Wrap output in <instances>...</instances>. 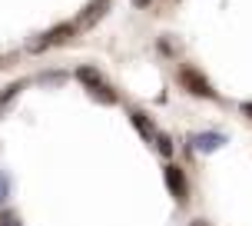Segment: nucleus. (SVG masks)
Returning <instances> with one entry per match:
<instances>
[{"label":"nucleus","instance_id":"f257e3e1","mask_svg":"<svg viewBox=\"0 0 252 226\" xmlns=\"http://www.w3.org/2000/svg\"><path fill=\"white\" fill-rule=\"evenodd\" d=\"M179 83H183L189 93H196V97H216V90L209 87V80H206L199 70H192V67H183V70H179Z\"/></svg>","mask_w":252,"mask_h":226},{"label":"nucleus","instance_id":"f03ea898","mask_svg":"<svg viewBox=\"0 0 252 226\" xmlns=\"http://www.w3.org/2000/svg\"><path fill=\"white\" fill-rule=\"evenodd\" d=\"M163 176H166V187H169V193H173V196L183 203V200H186V193H189V189H186V176H183V170H179L176 163H169V166L163 170Z\"/></svg>","mask_w":252,"mask_h":226},{"label":"nucleus","instance_id":"7ed1b4c3","mask_svg":"<svg viewBox=\"0 0 252 226\" xmlns=\"http://www.w3.org/2000/svg\"><path fill=\"white\" fill-rule=\"evenodd\" d=\"M106 10H110V0H90L76 24H80V27H93L96 20H103V13H106Z\"/></svg>","mask_w":252,"mask_h":226},{"label":"nucleus","instance_id":"20e7f679","mask_svg":"<svg viewBox=\"0 0 252 226\" xmlns=\"http://www.w3.org/2000/svg\"><path fill=\"white\" fill-rule=\"evenodd\" d=\"M189 143H192V150H199V153H216L226 143V137H222V133H196Z\"/></svg>","mask_w":252,"mask_h":226},{"label":"nucleus","instance_id":"39448f33","mask_svg":"<svg viewBox=\"0 0 252 226\" xmlns=\"http://www.w3.org/2000/svg\"><path fill=\"white\" fill-rule=\"evenodd\" d=\"M129 116H133V126H136L139 133H143V140H156V137H159V133H156V126H153L150 120H146V113L133 110V113H129Z\"/></svg>","mask_w":252,"mask_h":226},{"label":"nucleus","instance_id":"423d86ee","mask_svg":"<svg viewBox=\"0 0 252 226\" xmlns=\"http://www.w3.org/2000/svg\"><path fill=\"white\" fill-rule=\"evenodd\" d=\"M76 76H80V80H83V83H87L90 90H93V87H100V83H103V80H100V74H96L93 67H80V70H76Z\"/></svg>","mask_w":252,"mask_h":226},{"label":"nucleus","instance_id":"0eeeda50","mask_svg":"<svg viewBox=\"0 0 252 226\" xmlns=\"http://www.w3.org/2000/svg\"><path fill=\"white\" fill-rule=\"evenodd\" d=\"M90 97H93V100H100V103H116V93H113L110 87H106V83L93 87V90H90Z\"/></svg>","mask_w":252,"mask_h":226},{"label":"nucleus","instance_id":"6e6552de","mask_svg":"<svg viewBox=\"0 0 252 226\" xmlns=\"http://www.w3.org/2000/svg\"><path fill=\"white\" fill-rule=\"evenodd\" d=\"M20 90H24L20 83H10V87H7L3 93H0V113H3V110H7V107H10L13 100H17V93H20Z\"/></svg>","mask_w":252,"mask_h":226},{"label":"nucleus","instance_id":"1a4fd4ad","mask_svg":"<svg viewBox=\"0 0 252 226\" xmlns=\"http://www.w3.org/2000/svg\"><path fill=\"white\" fill-rule=\"evenodd\" d=\"M156 150L163 153V156H169V153H173V143H169V137H166V133H159V137H156Z\"/></svg>","mask_w":252,"mask_h":226},{"label":"nucleus","instance_id":"9d476101","mask_svg":"<svg viewBox=\"0 0 252 226\" xmlns=\"http://www.w3.org/2000/svg\"><path fill=\"white\" fill-rule=\"evenodd\" d=\"M7 196H10V180L7 173H0V203H7Z\"/></svg>","mask_w":252,"mask_h":226},{"label":"nucleus","instance_id":"9b49d317","mask_svg":"<svg viewBox=\"0 0 252 226\" xmlns=\"http://www.w3.org/2000/svg\"><path fill=\"white\" fill-rule=\"evenodd\" d=\"M0 226H20V216L17 213H0Z\"/></svg>","mask_w":252,"mask_h":226},{"label":"nucleus","instance_id":"f8f14e48","mask_svg":"<svg viewBox=\"0 0 252 226\" xmlns=\"http://www.w3.org/2000/svg\"><path fill=\"white\" fill-rule=\"evenodd\" d=\"M242 113H246V116L252 120V103H242Z\"/></svg>","mask_w":252,"mask_h":226},{"label":"nucleus","instance_id":"ddd939ff","mask_svg":"<svg viewBox=\"0 0 252 226\" xmlns=\"http://www.w3.org/2000/svg\"><path fill=\"white\" fill-rule=\"evenodd\" d=\"M133 7H150V0H133Z\"/></svg>","mask_w":252,"mask_h":226}]
</instances>
